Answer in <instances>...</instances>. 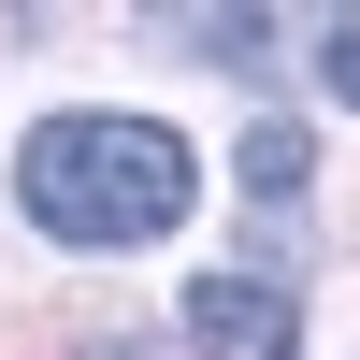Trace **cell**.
Masks as SVG:
<instances>
[{"instance_id":"1","label":"cell","mask_w":360,"mask_h":360,"mask_svg":"<svg viewBox=\"0 0 360 360\" xmlns=\"http://www.w3.org/2000/svg\"><path fill=\"white\" fill-rule=\"evenodd\" d=\"M15 188H29V217H44L58 245H159V231L188 217L202 159L159 115H44L29 159H15Z\"/></svg>"},{"instance_id":"2","label":"cell","mask_w":360,"mask_h":360,"mask_svg":"<svg viewBox=\"0 0 360 360\" xmlns=\"http://www.w3.org/2000/svg\"><path fill=\"white\" fill-rule=\"evenodd\" d=\"M188 332H202V360H288L303 317H288L274 274H202V288H188Z\"/></svg>"},{"instance_id":"3","label":"cell","mask_w":360,"mask_h":360,"mask_svg":"<svg viewBox=\"0 0 360 360\" xmlns=\"http://www.w3.org/2000/svg\"><path fill=\"white\" fill-rule=\"evenodd\" d=\"M231 173H245L259 202H303V173H317V144H303V115H259V130L231 144Z\"/></svg>"},{"instance_id":"4","label":"cell","mask_w":360,"mask_h":360,"mask_svg":"<svg viewBox=\"0 0 360 360\" xmlns=\"http://www.w3.org/2000/svg\"><path fill=\"white\" fill-rule=\"evenodd\" d=\"M188 44H202V58H259L274 29H259V15H188Z\"/></svg>"},{"instance_id":"5","label":"cell","mask_w":360,"mask_h":360,"mask_svg":"<svg viewBox=\"0 0 360 360\" xmlns=\"http://www.w3.org/2000/svg\"><path fill=\"white\" fill-rule=\"evenodd\" d=\"M317 86H332V101H360V29H317Z\"/></svg>"},{"instance_id":"6","label":"cell","mask_w":360,"mask_h":360,"mask_svg":"<svg viewBox=\"0 0 360 360\" xmlns=\"http://www.w3.org/2000/svg\"><path fill=\"white\" fill-rule=\"evenodd\" d=\"M115 360H144V346H115Z\"/></svg>"}]
</instances>
